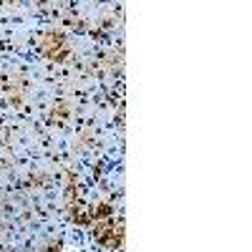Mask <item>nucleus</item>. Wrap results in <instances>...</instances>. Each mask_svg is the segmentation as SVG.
Listing matches in <instances>:
<instances>
[{
  "label": "nucleus",
  "instance_id": "obj_1",
  "mask_svg": "<svg viewBox=\"0 0 252 252\" xmlns=\"http://www.w3.org/2000/svg\"><path fill=\"white\" fill-rule=\"evenodd\" d=\"M56 48H61L63 53H68V46H66V40H63L61 35H46L43 38V51L51 56V58H58V53H56Z\"/></svg>",
  "mask_w": 252,
  "mask_h": 252
}]
</instances>
